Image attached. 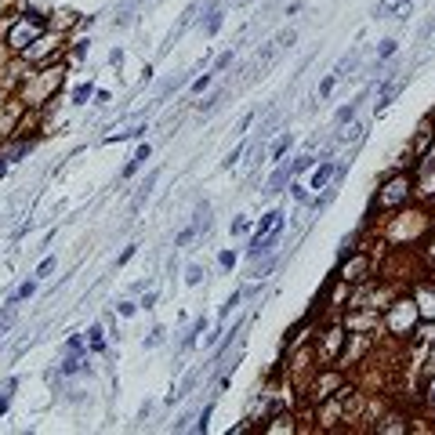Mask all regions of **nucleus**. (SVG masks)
<instances>
[{"instance_id":"obj_6","label":"nucleus","mask_w":435,"mask_h":435,"mask_svg":"<svg viewBox=\"0 0 435 435\" xmlns=\"http://www.w3.org/2000/svg\"><path fill=\"white\" fill-rule=\"evenodd\" d=\"M356 109H359V102H348V105H345V109H341V113H337V127H345L348 120L356 116Z\"/></svg>"},{"instance_id":"obj_26","label":"nucleus","mask_w":435,"mask_h":435,"mask_svg":"<svg viewBox=\"0 0 435 435\" xmlns=\"http://www.w3.org/2000/svg\"><path fill=\"white\" fill-rule=\"evenodd\" d=\"M7 392H11V388H7ZM7 392L0 395V413H7V406H11V395H7Z\"/></svg>"},{"instance_id":"obj_20","label":"nucleus","mask_w":435,"mask_h":435,"mask_svg":"<svg viewBox=\"0 0 435 435\" xmlns=\"http://www.w3.org/2000/svg\"><path fill=\"white\" fill-rule=\"evenodd\" d=\"M160 341H163V330H160V327H156V330H153V334H149V337H145V348H156V345H160Z\"/></svg>"},{"instance_id":"obj_5","label":"nucleus","mask_w":435,"mask_h":435,"mask_svg":"<svg viewBox=\"0 0 435 435\" xmlns=\"http://www.w3.org/2000/svg\"><path fill=\"white\" fill-rule=\"evenodd\" d=\"M221 22H225V11H221V7H214V11H210V18H207V33H218Z\"/></svg>"},{"instance_id":"obj_21","label":"nucleus","mask_w":435,"mask_h":435,"mask_svg":"<svg viewBox=\"0 0 435 435\" xmlns=\"http://www.w3.org/2000/svg\"><path fill=\"white\" fill-rule=\"evenodd\" d=\"M91 348H95V352H102V348H105V341H102V330H98V327L91 330Z\"/></svg>"},{"instance_id":"obj_1","label":"nucleus","mask_w":435,"mask_h":435,"mask_svg":"<svg viewBox=\"0 0 435 435\" xmlns=\"http://www.w3.org/2000/svg\"><path fill=\"white\" fill-rule=\"evenodd\" d=\"M160 181V171H149V178H145V185H142V192L134 196V203H131V210H142V203L149 200V192H153V185Z\"/></svg>"},{"instance_id":"obj_27","label":"nucleus","mask_w":435,"mask_h":435,"mask_svg":"<svg viewBox=\"0 0 435 435\" xmlns=\"http://www.w3.org/2000/svg\"><path fill=\"white\" fill-rule=\"evenodd\" d=\"M131 257H134V247H127V251H124V254H120V257H116V265H124V261H131Z\"/></svg>"},{"instance_id":"obj_18","label":"nucleus","mask_w":435,"mask_h":435,"mask_svg":"<svg viewBox=\"0 0 435 435\" xmlns=\"http://www.w3.org/2000/svg\"><path fill=\"white\" fill-rule=\"evenodd\" d=\"M210 80H214V73H203L200 80H192V91H203V87H210Z\"/></svg>"},{"instance_id":"obj_19","label":"nucleus","mask_w":435,"mask_h":435,"mask_svg":"<svg viewBox=\"0 0 435 435\" xmlns=\"http://www.w3.org/2000/svg\"><path fill=\"white\" fill-rule=\"evenodd\" d=\"M200 232H196V225H192V229H185V232L178 236V247H185V243H192V239H196Z\"/></svg>"},{"instance_id":"obj_7","label":"nucleus","mask_w":435,"mask_h":435,"mask_svg":"<svg viewBox=\"0 0 435 435\" xmlns=\"http://www.w3.org/2000/svg\"><path fill=\"white\" fill-rule=\"evenodd\" d=\"M185 283H189V286L203 283V268H200V265H189V272H185Z\"/></svg>"},{"instance_id":"obj_11","label":"nucleus","mask_w":435,"mask_h":435,"mask_svg":"<svg viewBox=\"0 0 435 435\" xmlns=\"http://www.w3.org/2000/svg\"><path fill=\"white\" fill-rule=\"evenodd\" d=\"M91 91H95V87H91V84H84V87H77V91H73V102H77V105H84V102L91 98Z\"/></svg>"},{"instance_id":"obj_14","label":"nucleus","mask_w":435,"mask_h":435,"mask_svg":"<svg viewBox=\"0 0 435 435\" xmlns=\"http://www.w3.org/2000/svg\"><path fill=\"white\" fill-rule=\"evenodd\" d=\"M33 290H36V283H33V280H29V283H22V286H18V294H15V298H11V301L18 305V301H22V298H29V294H33Z\"/></svg>"},{"instance_id":"obj_24","label":"nucleus","mask_w":435,"mask_h":435,"mask_svg":"<svg viewBox=\"0 0 435 435\" xmlns=\"http://www.w3.org/2000/svg\"><path fill=\"white\" fill-rule=\"evenodd\" d=\"M243 232H247V221H243V218L232 221V236H243Z\"/></svg>"},{"instance_id":"obj_2","label":"nucleus","mask_w":435,"mask_h":435,"mask_svg":"<svg viewBox=\"0 0 435 435\" xmlns=\"http://www.w3.org/2000/svg\"><path fill=\"white\" fill-rule=\"evenodd\" d=\"M149 153H153V149H149V145H138V153L131 156V163H127V167H124V178H131V174H134L138 167H142V163H145V160H149Z\"/></svg>"},{"instance_id":"obj_16","label":"nucleus","mask_w":435,"mask_h":435,"mask_svg":"<svg viewBox=\"0 0 435 435\" xmlns=\"http://www.w3.org/2000/svg\"><path fill=\"white\" fill-rule=\"evenodd\" d=\"M395 48H399L395 40H384V44H381V51H377V58H392V54H395Z\"/></svg>"},{"instance_id":"obj_15","label":"nucleus","mask_w":435,"mask_h":435,"mask_svg":"<svg viewBox=\"0 0 435 435\" xmlns=\"http://www.w3.org/2000/svg\"><path fill=\"white\" fill-rule=\"evenodd\" d=\"M243 153H247V145H239V149H236V153H229V156H225V160H221V167H225V171H229V167H232V163H236V160H239V156H243Z\"/></svg>"},{"instance_id":"obj_10","label":"nucleus","mask_w":435,"mask_h":435,"mask_svg":"<svg viewBox=\"0 0 435 435\" xmlns=\"http://www.w3.org/2000/svg\"><path fill=\"white\" fill-rule=\"evenodd\" d=\"M210 413H214V403H210V406H203V413H200V421H196V432H207V424H210Z\"/></svg>"},{"instance_id":"obj_17","label":"nucleus","mask_w":435,"mask_h":435,"mask_svg":"<svg viewBox=\"0 0 435 435\" xmlns=\"http://www.w3.org/2000/svg\"><path fill=\"white\" fill-rule=\"evenodd\" d=\"M225 66H232V51H225V54H221V58L214 62V69H210V73H221Z\"/></svg>"},{"instance_id":"obj_3","label":"nucleus","mask_w":435,"mask_h":435,"mask_svg":"<svg viewBox=\"0 0 435 435\" xmlns=\"http://www.w3.org/2000/svg\"><path fill=\"white\" fill-rule=\"evenodd\" d=\"M330 174H334V163H330V160H323V163H319V171L312 174V189H327Z\"/></svg>"},{"instance_id":"obj_22","label":"nucleus","mask_w":435,"mask_h":435,"mask_svg":"<svg viewBox=\"0 0 435 435\" xmlns=\"http://www.w3.org/2000/svg\"><path fill=\"white\" fill-rule=\"evenodd\" d=\"M51 268H54V257H44V261H40V268H36V276H48Z\"/></svg>"},{"instance_id":"obj_23","label":"nucleus","mask_w":435,"mask_h":435,"mask_svg":"<svg viewBox=\"0 0 435 435\" xmlns=\"http://www.w3.org/2000/svg\"><path fill=\"white\" fill-rule=\"evenodd\" d=\"M221 265L232 268V265H236V254H232V251H221Z\"/></svg>"},{"instance_id":"obj_8","label":"nucleus","mask_w":435,"mask_h":435,"mask_svg":"<svg viewBox=\"0 0 435 435\" xmlns=\"http://www.w3.org/2000/svg\"><path fill=\"white\" fill-rule=\"evenodd\" d=\"M239 301H243V290H236V294H232V298H229L225 305H221V319H225V316H229V312H232V308H236V305H239Z\"/></svg>"},{"instance_id":"obj_9","label":"nucleus","mask_w":435,"mask_h":435,"mask_svg":"<svg viewBox=\"0 0 435 435\" xmlns=\"http://www.w3.org/2000/svg\"><path fill=\"white\" fill-rule=\"evenodd\" d=\"M286 149H290V134H283V138H280V142H276V145H272V160H280V156H283Z\"/></svg>"},{"instance_id":"obj_25","label":"nucleus","mask_w":435,"mask_h":435,"mask_svg":"<svg viewBox=\"0 0 435 435\" xmlns=\"http://www.w3.org/2000/svg\"><path fill=\"white\" fill-rule=\"evenodd\" d=\"M134 312H138V308H134L131 301H124V305H120V316H134Z\"/></svg>"},{"instance_id":"obj_12","label":"nucleus","mask_w":435,"mask_h":435,"mask_svg":"<svg viewBox=\"0 0 435 435\" xmlns=\"http://www.w3.org/2000/svg\"><path fill=\"white\" fill-rule=\"evenodd\" d=\"M334 84H337V73H330V77H327V80L319 84V98H327L330 91H334Z\"/></svg>"},{"instance_id":"obj_4","label":"nucleus","mask_w":435,"mask_h":435,"mask_svg":"<svg viewBox=\"0 0 435 435\" xmlns=\"http://www.w3.org/2000/svg\"><path fill=\"white\" fill-rule=\"evenodd\" d=\"M196 232H203V236L210 232V203H200L196 207Z\"/></svg>"},{"instance_id":"obj_13","label":"nucleus","mask_w":435,"mask_h":435,"mask_svg":"<svg viewBox=\"0 0 435 435\" xmlns=\"http://www.w3.org/2000/svg\"><path fill=\"white\" fill-rule=\"evenodd\" d=\"M312 163H316V156H301V160H298V163H294V167H290V171H294V174H305V171H308V167H312Z\"/></svg>"}]
</instances>
